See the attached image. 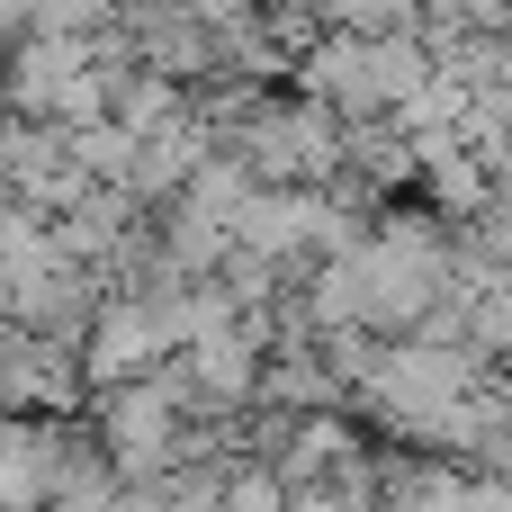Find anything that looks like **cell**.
Masks as SVG:
<instances>
[{
    "mask_svg": "<svg viewBox=\"0 0 512 512\" xmlns=\"http://www.w3.org/2000/svg\"><path fill=\"white\" fill-rule=\"evenodd\" d=\"M90 432H99V450H108V468H117V486L126 477H162L171 468V441H180V405L135 369V378H108V387H90Z\"/></svg>",
    "mask_w": 512,
    "mask_h": 512,
    "instance_id": "6da1fadb",
    "label": "cell"
},
{
    "mask_svg": "<svg viewBox=\"0 0 512 512\" xmlns=\"http://www.w3.org/2000/svg\"><path fill=\"white\" fill-rule=\"evenodd\" d=\"M99 297H108V279H99L90 261H63V252L9 270V324H27V333H45V342H63V351H81Z\"/></svg>",
    "mask_w": 512,
    "mask_h": 512,
    "instance_id": "7a4b0ae2",
    "label": "cell"
},
{
    "mask_svg": "<svg viewBox=\"0 0 512 512\" xmlns=\"http://www.w3.org/2000/svg\"><path fill=\"white\" fill-rule=\"evenodd\" d=\"M153 360H162V324H153V306L126 297V288H108L99 315H90V333H81V378L108 387V378H135V369H153Z\"/></svg>",
    "mask_w": 512,
    "mask_h": 512,
    "instance_id": "3957f363",
    "label": "cell"
},
{
    "mask_svg": "<svg viewBox=\"0 0 512 512\" xmlns=\"http://www.w3.org/2000/svg\"><path fill=\"white\" fill-rule=\"evenodd\" d=\"M342 171H360L378 198L414 189V135L396 117H342Z\"/></svg>",
    "mask_w": 512,
    "mask_h": 512,
    "instance_id": "277c9868",
    "label": "cell"
},
{
    "mask_svg": "<svg viewBox=\"0 0 512 512\" xmlns=\"http://www.w3.org/2000/svg\"><path fill=\"white\" fill-rule=\"evenodd\" d=\"M108 117H117L126 135H153V126H171V117H189V81H180V72H153V63H117V72H108Z\"/></svg>",
    "mask_w": 512,
    "mask_h": 512,
    "instance_id": "5b68a950",
    "label": "cell"
},
{
    "mask_svg": "<svg viewBox=\"0 0 512 512\" xmlns=\"http://www.w3.org/2000/svg\"><path fill=\"white\" fill-rule=\"evenodd\" d=\"M108 9H117V0H27V27H81V36H90Z\"/></svg>",
    "mask_w": 512,
    "mask_h": 512,
    "instance_id": "8992f818",
    "label": "cell"
},
{
    "mask_svg": "<svg viewBox=\"0 0 512 512\" xmlns=\"http://www.w3.org/2000/svg\"><path fill=\"white\" fill-rule=\"evenodd\" d=\"M18 36H27V0H0V54H9Z\"/></svg>",
    "mask_w": 512,
    "mask_h": 512,
    "instance_id": "52a82bcc",
    "label": "cell"
}]
</instances>
